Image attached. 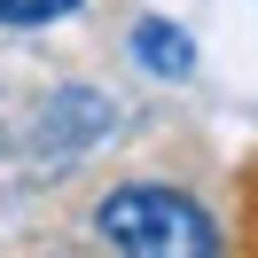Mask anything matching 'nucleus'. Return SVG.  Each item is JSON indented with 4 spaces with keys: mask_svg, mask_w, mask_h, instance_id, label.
<instances>
[{
    "mask_svg": "<svg viewBox=\"0 0 258 258\" xmlns=\"http://www.w3.org/2000/svg\"><path fill=\"white\" fill-rule=\"evenodd\" d=\"M94 227L117 258H227V235L188 188L164 180H125L94 204Z\"/></svg>",
    "mask_w": 258,
    "mask_h": 258,
    "instance_id": "1",
    "label": "nucleus"
},
{
    "mask_svg": "<svg viewBox=\"0 0 258 258\" xmlns=\"http://www.w3.org/2000/svg\"><path fill=\"white\" fill-rule=\"evenodd\" d=\"M94 133H110V102H102L94 86H63V94H55V110L39 117V141H47L55 157H79Z\"/></svg>",
    "mask_w": 258,
    "mask_h": 258,
    "instance_id": "2",
    "label": "nucleus"
},
{
    "mask_svg": "<svg viewBox=\"0 0 258 258\" xmlns=\"http://www.w3.org/2000/svg\"><path fill=\"white\" fill-rule=\"evenodd\" d=\"M133 63H141L149 79H164V86L196 79V39H188V24H172V16H141V24H133Z\"/></svg>",
    "mask_w": 258,
    "mask_h": 258,
    "instance_id": "3",
    "label": "nucleus"
},
{
    "mask_svg": "<svg viewBox=\"0 0 258 258\" xmlns=\"http://www.w3.org/2000/svg\"><path fill=\"white\" fill-rule=\"evenodd\" d=\"M86 0H0V32H39V24L79 16Z\"/></svg>",
    "mask_w": 258,
    "mask_h": 258,
    "instance_id": "4",
    "label": "nucleus"
}]
</instances>
